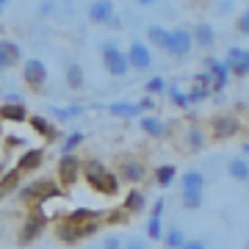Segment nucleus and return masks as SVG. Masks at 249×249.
<instances>
[{"label": "nucleus", "instance_id": "38", "mask_svg": "<svg viewBox=\"0 0 249 249\" xmlns=\"http://www.w3.org/2000/svg\"><path fill=\"white\" fill-rule=\"evenodd\" d=\"M235 28H238V34L249 36V9L238 14V19H235Z\"/></svg>", "mask_w": 249, "mask_h": 249}, {"label": "nucleus", "instance_id": "20", "mask_svg": "<svg viewBox=\"0 0 249 249\" xmlns=\"http://www.w3.org/2000/svg\"><path fill=\"white\" fill-rule=\"evenodd\" d=\"M144 208H147V196H144L142 188H130L127 194H124L122 199V211H127V213L133 216V213H142Z\"/></svg>", "mask_w": 249, "mask_h": 249}, {"label": "nucleus", "instance_id": "40", "mask_svg": "<svg viewBox=\"0 0 249 249\" xmlns=\"http://www.w3.org/2000/svg\"><path fill=\"white\" fill-rule=\"evenodd\" d=\"M160 216H163V199H155V205L150 211V219H160Z\"/></svg>", "mask_w": 249, "mask_h": 249}, {"label": "nucleus", "instance_id": "14", "mask_svg": "<svg viewBox=\"0 0 249 249\" xmlns=\"http://www.w3.org/2000/svg\"><path fill=\"white\" fill-rule=\"evenodd\" d=\"M224 64H227V70H230V75H238V78H247V75H249L247 50H241V47H230V53H227Z\"/></svg>", "mask_w": 249, "mask_h": 249}, {"label": "nucleus", "instance_id": "18", "mask_svg": "<svg viewBox=\"0 0 249 249\" xmlns=\"http://www.w3.org/2000/svg\"><path fill=\"white\" fill-rule=\"evenodd\" d=\"M28 124H31V130H34V133H39L42 139H47V142L58 139V130H55V124L50 122V119H45V116L31 114V116H28Z\"/></svg>", "mask_w": 249, "mask_h": 249}, {"label": "nucleus", "instance_id": "37", "mask_svg": "<svg viewBox=\"0 0 249 249\" xmlns=\"http://www.w3.org/2000/svg\"><path fill=\"white\" fill-rule=\"evenodd\" d=\"M169 97H172V103H175V106H180V108L191 106V103H188V91L183 94V91H180L178 86H169Z\"/></svg>", "mask_w": 249, "mask_h": 249}, {"label": "nucleus", "instance_id": "27", "mask_svg": "<svg viewBox=\"0 0 249 249\" xmlns=\"http://www.w3.org/2000/svg\"><path fill=\"white\" fill-rule=\"evenodd\" d=\"M191 36H194V42L196 45H202V47H211L213 45V28L208 25V22H199V25L194 28V31H191Z\"/></svg>", "mask_w": 249, "mask_h": 249}, {"label": "nucleus", "instance_id": "23", "mask_svg": "<svg viewBox=\"0 0 249 249\" xmlns=\"http://www.w3.org/2000/svg\"><path fill=\"white\" fill-rule=\"evenodd\" d=\"M106 211H91V208H75L70 213L64 216V219H70V222H78V224H86V222H106L103 219Z\"/></svg>", "mask_w": 249, "mask_h": 249}, {"label": "nucleus", "instance_id": "28", "mask_svg": "<svg viewBox=\"0 0 249 249\" xmlns=\"http://www.w3.org/2000/svg\"><path fill=\"white\" fill-rule=\"evenodd\" d=\"M175 178H178V169H175L172 163H163V166L155 169V183H158L160 188H169L172 183H175Z\"/></svg>", "mask_w": 249, "mask_h": 249}, {"label": "nucleus", "instance_id": "10", "mask_svg": "<svg viewBox=\"0 0 249 249\" xmlns=\"http://www.w3.org/2000/svg\"><path fill=\"white\" fill-rule=\"evenodd\" d=\"M147 178V166H144V160L139 158H122L119 160V180H124V183H142V180Z\"/></svg>", "mask_w": 249, "mask_h": 249}, {"label": "nucleus", "instance_id": "8", "mask_svg": "<svg viewBox=\"0 0 249 249\" xmlns=\"http://www.w3.org/2000/svg\"><path fill=\"white\" fill-rule=\"evenodd\" d=\"M191 47H194V36H191V31H186V28H175V31H169V42H166V53L169 55L186 58V55L191 53Z\"/></svg>", "mask_w": 249, "mask_h": 249}, {"label": "nucleus", "instance_id": "21", "mask_svg": "<svg viewBox=\"0 0 249 249\" xmlns=\"http://www.w3.org/2000/svg\"><path fill=\"white\" fill-rule=\"evenodd\" d=\"M42 160H45V152L39 150V147H31L28 152H22V158L17 160V169L25 175V172H34L42 166Z\"/></svg>", "mask_w": 249, "mask_h": 249}, {"label": "nucleus", "instance_id": "1", "mask_svg": "<svg viewBox=\"0 0 249 249\" xmlns=\"http://www.w3.org/2000/svg\"><path fill=\"white\" fill-rule=\"evenodd\" d=\"M83 175L89 180V186L94 188V191H100V194H106V196L119 194V175L108 172L100 160H86V163H83Z\"/></svg>", "mask_w": 249, "mask_h": 249}, {"label": "nucleus", "instance_id": "35", "mask_svg": "<svg viewBox=\"0 0 249 249\" xmlns=\"http://www.w3.org/2000/svg\"><path fill=\"white\" fill-rule=\"evenodd\" d=\"M147 238H152V241L163 238V224H160V219H147Z\"/></svg>", "mask_w": 249, "mask_h": 249}, {"label": "nucleus", "instance_id": "25", "mask_svg": "<svg viewBox=\"0 0 249 249\" xmlns=\"http://www.w3.org/2000/svg\"><path fill=\"white\" fill-rule=\"evenodd\" d=\"M227 175H230L232 180H238V183H247L249 180V160L244 158V155L230 158V163H227Z\"/></svg>", "mask_w": 249, "mask_h": 249}, {"label": "nucleus", "instance_id": "29", "mask_svg": "<svg viewBox=\"0 0 249 249\" xmlns=\"http://www.w3.org/2000/svg\"><path fill=\"white\" fill-rule=\"evenodd\" d=\"M83 83H86V80H83V67H80V64H70V67H67V86L80 91Z\"/></svg>", "mask_w": 249, "mask_h": 249}, {"label": "nucleus", "instance_id": "11", "mask_svg": "<svg viewBox=\"0 0 249 249\" xmlns=\"http://www.w3.org/2000/svg\"><path fill=\"white\" fill-rule=\"evenodd\" d=\"M127 61H130V70H150L152 67V53L150 47L144 45V42H133V45L127 47Z\"/></svg>", "mask_w": 249, "mask_h": 249}, {"label": "nucleus", "instance_id": "34", "mask_svg": "<svg viewBox=\"0 0 249 249\" xmlns=\"http://www.w3.org/2000/svg\"><path fill=\"white\" fill-rule=\"evenodd\" d=\"M180 199H183V208H186V211H199L202 202H205L202 194H180Z\"/></svg>", "mask_w": 249, "mask_h": 249}, {"label": "nucleus", "instance_id": "49", "mask_svg": "<svg viewBox=\"0 0 249 249\" xmlns=\"http://www.w3.org/2000/svg\"><path fill=\"white\" fill-rule=\"evenodd\" d=\"M247 64H249V50H247Z\"/></svg>", "mask_w": 249, "mask_h": 249}, {"label": "nucleus", "instance_id": "30", "mask_svg": "<svg viewBox=\"0 0 249 249\" xmlns=\"http://www.w3.org/2000/svg\"><path fill=\"white\" fill-rule=\"evenodd\" d=\"M147 39H150L155 47H160V50H166V42H169V31L160 25H150L147 28Z\"/></svg>", "mask_w": 249, "mask_h": 249}, {"label": "nucleus", "instance_id": "33", "mask_svg": "<svg viewBox=\"0 0 249 249\" xmlns=\"http://www.w3.org/2000/svg\"><path fill=\"white\" fill-rule=\"evenodd\" d=\"M166 91H169V83H166L163 78H150L147 80V94H150V97H155V94H166Z\"/></svg>", "mask_w": 249, "mask_h": 249}, {"label": "nucleus", "instance_id": "31", "mask_svg": "<svg viewBox=\"0 0 249 249\" xmlns=\"http://www.w3.org/2000/svg\"><path fill=\"white\" fill-rule=\"evenodd\" d=\"M186 235H183V230H178V227H172L169 232H163V247L166 249H183L186 247Z\"/></svg>", "mask_w": 249, "mask_h": 249}, {"label": "nucleus", "instance_id": "44", "mask_svg": "<svg viewBox=\"0 0 249 249\" xmlns=\"http://www.w3.org/2000/svg\"><path fill=\"white\" fill-rule=\"evenodd\" d=\"M39 11H42V14H50V11H55V3L45 0V3H39Z\"/></svg>", "mask_w": 249, "mask_h": 249}, {"label": "nucleus", "instance_id": "7", "mask_svg": "<svg viewBox=\"0 0 249 249\" xmlns=\"http://www.w3.org/2000/svg\"><path fill=\"white\" fill-rule=\"evenodd\" d=\"M80 172H83V163H80L75 155H61V158H58V166H55L58 186H61V188H72L75 183H78Z\"/></svg>", "mask_w": 249, "mask_h": 249}, {"label": "nucleus", "instance_id": "48", "mask_svg": "<svg viewBox=\"0 0 249 249\" xmlns=\"http://www.w3.org/2000/svg\"><path fill=\"white\" fill-rule=\"evenodd\" d=\"M3 11H6V3H3V0H0V14H3Z\"/></svg>", "mask_w": 249, "mask_h": 249}, {"label": "nucleus", "instance_id": "22", "mask_svg": "<svg viewBox=\"0 0 249 249\" xmlns=\"http://www.w3.org/2000/svg\"><path fill=\"white\" fill-rule=\"evenodd\" d=\"M108 114L111 116H119V119H136V116H144L142 108H139V103H111L108 106Z\"/></svg>", "mask_w": 249, "mask_h": 249}, {"label": "nucleus", "instance_id": "9", "mask_svg": "<svg viewBox=\"0 0 249 249\" xmlns=\"http://www.w3.org/2000/svg\"><path fill=\"white\" fill-rule=\"evenodd\" d=\"M22 78H25V83L34 91H42V89H45V83H47V67H45V61H39V58H28V61L22 64Z\"/></svg>", "mask_w": 249, "mask_h": 249}, {"label": "nucleus", "instance_id": "43", "mask_svg": "<svg viewBox=\"0 0 249 249\" xmlns=\"http://www.w3.org/2000/svg\"><path fill=\"white\" fill-rule=\"evenodd\" d=\"M183 249H208V244H205V241H199V238H188Z\"/></svg>", "mask_w": 249, "mask_h": 249}, {"label": "nucleus", "instance_id": "46", "mask_svg": "<svg viewBox=\"0 0 249 249\" xmlns=\"http://www.w3.org/2000/svg\"><path fill=\"white\" fill-rule=\"evenodd\" d=\"M216 9L219 11H232V3H216Z\"/></svg>", "mask_w": 249, "mask_h": 249}, {"label": "nucleus", "instance_id": "39", "mask_svg": "<svg viewBox=\"0 0 249 249\" xmlns=\"http://www.w3.org/2000/svg\"><path fill=\"white\" fill-rule=\"evenodd\" d=\"M103 249H124V244L119 241V235H106V241H103Z\"/></svg>", "mask_w": 249, "mask_h": 249}, {"label": "nucleus", "instance_id": "17", "mask_svg": "<svg viewBox=\"0 0 249 249\" xmlns=\"http://www.w3.org/2000/svg\"><path fill=\"white\" fill-rule=\"evenodd\" d=\"M114 3H108V0H97V3H91L89 6V19L91 22H97V25H108L111 19H114Z\"/></svg>", "mask_w": 249, "mask_h": 249}, {"label": "nucleus", "instance_id": "50", "mask_svg": "<svg viewBox=\"0 0 249 249\" xmlns=\"http://www.w3.org/2000/svg\"><path fill=\"white\" fill-rule=\"evenodd\" d=\"M247 249H249V241H247Z\"/></svg>", "mask_w": 249, "mask_h": 249}, {"label": "nucleus", "instance_id": "15", "mask_svg": "<svg viewBox=\"0 0 249 249\" xmlns=\"http://www.w3.org/2000/svg\"><path fill=\"white\" fill-rule=\"evenodd\" d=\"M22 58V50H19L17 42H11V39H0V72L19 64Z\"/></svg>", "mask_w": 249, "mask_h": 249}, {"label": "nucleus", "instance_id": "32", "mask_svg": "<svg viewBox=\"0 0 249 249\" xmlns=\"http://www.w3.org/2000/svg\"><path fill=\"white\" fill-rule=\"evenodd\" d=\"M80 144H83V133H80V130H75V133H70L67 136V139H64V155H72V152L78 150Z\"/></svg>", "mask_w": 249, "mask_h": 249}, {"label": "nucleus", "instance_id": "47", "mask_svg": "<svg viewBox=\"0 0 249 249\" xmlns=\"http://www.w3.org/2000/svg\"><path fill=\"white\" fill-rule=\"evenodd\" d=\"M241 152H244V155H249V144H244V147H241Z\"/></svg>", "mask_w": 249, "mask_h": 249}, {"label": "nucleus", "instance_id": "4", "mask_svg": "<svg viewBox=\"0 0 249 249\" xmlns=\"http://www.w3.org/2000/svg\"><path fill=\"white\" fill-rule=\"evenodd\" d=\"M241 133V119L235 114H216L208 119V136L213 142H230Z\"/></svg>", "mask_w": 249, "mask_h": 249}, {"label": "nucleus", "instance_id": "24", "mask_svg": "<svg viewBox=\"0 0 249 249\" xmlns=\"http://www.w3.org/2000/svg\"><path fill=\"white\" fill-rule=\"evenodd\" d=\"M139 127H142L147 136H152V139H163V136H166V124L160 122L158 116H147L144 114L142 119H139Z\"/></svg>", "mask_w": 249, "mask_h": 249}, {"label": "nucleus", "instance_id": "13", "mask_svg": "<svg viewBox=\"0 0 249 249\" xmlns=\"http://www.w3.org/2000/svg\"><path fill=\"white\" fill-rule=\"evenodd\" d=\"M205 186H208V178L199 169H186V175L180 178V194H202Z\"/></svg>", "mask_w": 249, "mask_h": 249}, {"label": "nucleus", "instance_id": "16", "mask_svg": "<svg viewBox=\"0 0 249 249\" xmlns=\"http://www.w3.org/2000/svg\"><path fill=\"white\" fill-rule=\"evenodd\" d=\"M183 147L188 152H199L205 147V130L202 124H186V130H183Z\"/></svg>", "mask_w": 249, "mask_h": 249}, {"label": "nucleus", "instance_id": "12", "mask_svg": "<svg viewBox=\"0 0 249 249\" xmlns=\"http://www.w3.org/2000/svg\"><path fill=\"white\" fill-rule=\"evenodd\" d=\"M205 72L211 75V89H224L227 86V80H230V70H227V64L219 61V58H205Z\"/></svg>", "mask_w": 249, "mask_h": 249}, {"label": "nucleus", "instance_id": "41", "mask_svg": "<svg viewBox=\"0 0 249 249\" xmlns=\"http://www.w3.org/2000/svg\"><path fill=\"white\" fill-rule=\"evenodd\" d=\"M139 108H142V114H144V111H152V108H155V100H152L150 94H147V97L139 100Z\"/></svg>", "mask_w": 249, "mask_h": 249}, {"label": "nucleus", "instance_id": "5", "mask_svg": "<svg viewBox=\"0 0 249 249\" xmlns=\"http://www.w3.org/2000/svg\"><path fill=\"white\" fill-rule=\"evenodd\" d=\"M103 67L108 70V75H114V78H124V75L130 72L127 50H119V45L106 42V45H103Z\"/></svg>", "mask_w": 249, "mask_h": 249}, {"label": "nucleus", "instance_id": "26", "mask_svg": "<svg viewBox=\"0 0 249 249\" xmlns=\"http://www.w3.org/2000/svg\"><path fill=\"white\" fill-rule=\"evenodd\" d=\"M19 178H22V172L14 166V169H9L3 178H0V196H6L11 194V191H17L19 188Z\"/></svg>", "mask_w": 249, "mask_h": 249}, {"label": "nucleus", "instance_id": "19", "mask_svg": "<svg viewBox=\"0 0 249 249\" xmlns=\"http://www.w3.org/2000/svg\"><path fill=\"white\" fill-rule=\"evenodd\" d=\"M0 119L3 122H28V108L25 103H3L0 106Z\"/></svg>", "mask_w": 249, "mask_h": 249}, {"label": "nucleus", "instance_id": "42", "mask_svg": "<svg viewBox=\"0 0 249 249\" xmlns=\"http://www.w3.org/2000/svg\"><path fill=\"white\" fill-rule=\"evenodd\" d=\"M124 249H147V241L144 238H130L124 244Z\"/></svg>", "mask_w": 249, "mask_h": 249}, {"label": "nucleus", "instance_id": "45", "mask_svg": "<svg viewBox=\"0 0 249 249\" xmlns=\"http://www.w3.org/2000/svg\"><path fill=\"white\" fill-rule=\"evenodd\" d=\"M6 144H14V147H17V144H25V142H22L19 136H6Z\"/></svg>", "mask_w": 249, "mask_h": 249}, {"label": "nucleus", "instance_id": "36", "mask_svg": "<svg viewBox=\"0 0 249 249\" xmlns=\"http://www.w3.org/2000/svg\"><path fill=\"white\" fill-rule=\"evenodd\" d=\"M130 219V213L127 211H122V208H116V211H108V216H106V222L108 224H124Z\"/></svg>", "mask_w": 249, "mask_h": 249}, {"label": "nucleus", "instance_id": "3", "mask_svg": "<svg viewBox=\"0 0 249 249\" xmlns=\"http://www.w3.org/2000/svg\"><path fill=\"white\" fill-rule=\"evenodd\" d=\"M103 222H86V224H78V222H70V219H61V222L55 224V238L61 241V244H78V241L89 238L94 232H100Z\"/></svg>", "mask_w": 249, "mask_h": 249}, {"label": "nucleus", "instance_id": "2", "mask_svg": "<svg viewBox=\"0 0 249 249\" xmlns=\"http://www.w3.org/2000/svg\"><path fill=\"white\" fill-rule=\"evenodd\" d=\"M53 196H64V188L58 186V180H50V178H39V180H31L28 186L19 188V199L28 205H42Z\"/></svg>", "mask_w": 249, "mask_h": 249}, {"label": "nucleus", "instance_id": "6", "mask_svg": "<svg viewBox=\"0 0 249 249\" xmlns=\"http://www.w3.org/2000/svg\"><path fill=\"white\" fill-rule=\"evenodd\" d=\"M45 227H47V216H45V211H31L28 213V219H25V224H22V230H19V247H28L31 241H36V238H42V232H45Z\"/></svg>", "mask_w": 249, "mask_h": 249}]
</instances>
